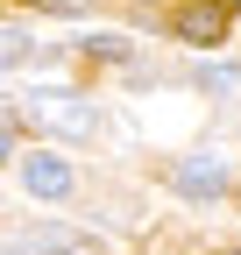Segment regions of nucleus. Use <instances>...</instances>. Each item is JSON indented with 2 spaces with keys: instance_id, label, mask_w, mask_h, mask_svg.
I'll use <instances>...</instances> for the list:
<instances>
[{
  "instance_id": "1",
  "label": "nucleus",
  "mask_w": 241,
  "mask_h": 255,
  "mask_svg": "<svg viewBox=\"0 0 241 255\" xmlns=\"http://www.w3.org/2000/svg\"><path fill=\"white\" fill-rule=\"evenodd\" d=\"M14 114L36 121L43 135H64V142H93V128H100V107L85 100V92H71V85H36V92H21Z\"/></svg>"
},
{
  "instance_id": "2",
  "label": "nucleus",
  "mask_w": 241,
  "mask_h": 255,
  "mask_svg": "<svg viewBox=\"0 0 241 255\" xmlns=\"http://www.w3.org/2000/svg\"><path fill=\"white\" fill-rule=\"evenodd\" d=\"M177 36L199 43V50L227 43V7H220V0H185V7H177Z\"/></svg>"
},
{
  "instance_id": "3",
  "label": "nucleus",
  "mask_w": 241,
  "mask_h": 255,
  "mask_svg": "<svg viewBox=\"0 0 241 255\" xmlns=\"http://www.w3.org/2000/svg\"><path fill=\"white\" fill-rule=\"evenodd\" d=\"M170 177H177L185 199H220V191H227V163H220V156H185Z\"/></svg>"
},
{
  "instance_id": "4",
  "label": "nucleus",
  "mask_w": 241,
  "mask_h": 255,
  "mask_svg": "<svg viewBox=\"0 0 241 255\" xmlns=\"http://www.w3.org/2000/svg\"><path fill=\"white\" fill-rule=\"evenodd\" d=\"M21 177H28V191H36V199H64V191L78 184V177H71V163H57V156H28Z\"/></svg>"
},
{
  "instance_id": "5",
  "label": "nucleus",
  "mask_w": 241,
  "mask_h": 255,
  "mask_svg": "<svg viewBox=\"0 0 241 255\" xmlns=\"http://www.w3.org/2000/svg\"><path fill=\"white\" fill-rule=\"evenodd\" d=\"M85 241L78 234H64V227H36V234H14L7 241V255H78Z\"/></svg>"
},
{
  "instance_id": "6",
  "label": "nucleus",
  "mask_w": 241,
  "mask_h": 255,
  "mask_svg": "<svg viewBox=\"0 0 241 255\" xmlns=\"http://www.w3.org/2000/svg\"><path fill=\"white\" fill-rule=\"evenodd\" d=\"M85 57H107V64H128V36H85Z\"/></svg>"
},
{
  "instance_id": "7",
  "label": "nucleus",
  "mask_w": 241,
  "mask_h": 255,
  "mask_svg": "<svg viewBox=\"0 0 241 255\" xmlns=\"http://www.w3.org/2000/svg\"><path fill=\"white\" fill-rule=\"evenodd\" d=\"M36 7H50V14H85L93 0H36Z\"/></svg>"
},
{
  "instance_id": "8",
  "label": "nucleus",
  "mask_w": 241,
  "mask_h": 255,
  "mask_svg": "<svg viewBox=\"0 0 241 255\" xmlns=\"http://www.w3.org/2000/svg\"><path fill=\"white\" fill-rule=\"evenodd\" d=\"M220 7H227V14H234V7H241V0H220Z\"/></svg>"
},
{
  "instance_id": "9",
  "label": "nucleus",
  "mask_w": 241,
  "mask_h": 255,
  "mask_svg": "<svg viewBox=\"0 0 241 255\" xmlns=\"http://www.w3.org/2000/svg\"><path fill=\"white\" fill-rule=\"evenodd\" d=\"M227 255H241V248H227Z\"/></svg>"
}]
</instances>
